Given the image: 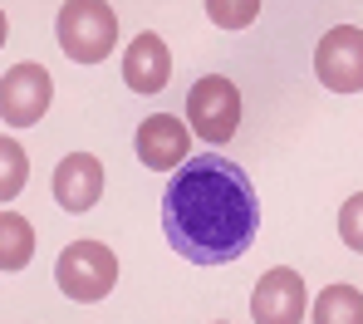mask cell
I'll list each match as a JSON object with an SVG mask.
<instances>
[{
    "instance_id": "6da1fadb",
    "label": "cell",
    "mask_w": 363,
    "mask_h": 324,
    "mask_svg": "<svg viewBox=\"0 0 363 324\" xmlns=\"http://www.w3.org/2000/svg\"><path fill=\"white\" fill-rule=\"evenodd\" d=\"M162 231L172 251L191 265L241 260L260 231V201L245 167H236L221 152L186 157L162 196Z\"/></svg>"
},
{
    "instance_id": "7a4b0ae2",
    "label": "cell",
    "mask_w": 363,
    "mask_h": 324,
    "mask_svg": "<svg viewBox=\"0 0 363 324\" xmlns=\"http://www.w3.org/2000/svg\"><path fill=\"white\" fill-rule=\"evenodd\" d=\"M55 30H60V50L74 65H99L118 45V15L104 0H64Z\"/></svg>"
},
{
    "instance_id": "3957f363",
    "label": "cell",
    "mask_w": 363,
    "mask_h": 324,
    "mask_svg": "<svg viewBox=\"0 0 363 324\" xmlns=\"http://www.w3.org/2000/svg\"><path fill=\"white\" fill-rule=\"evenodd\" d=\"M55 280H60V290L69 300L94 305V300H104V295L113 290V280H118V256H113L104 241H74V246H64L60 260H55Z\"/></svg>"
},
{
    "instance_id": "277c9868",
    "label": "cell",
    "mask_w": 363,
    "mask_h": 324,
    "mask_svg": "<svg viewBox=\"0 0 363 324\" xmlns=\"http://www.w3.org/2000/svg\"><path fill=\"white\" fill-rule=\"evenodd\" d=\"M186 123H191L196 138H206L211 147L231 143L236 128H241V94H236V84L221 79V74L196 79L191 94H186Z\"/></svg>"
},
{
    "instance_id": "5b68a950",
    "label": "cell",
    "mask_w": 363,
    "mask_h": 324,
    "mask_svg": "<svg viewBox=\"0 0 363 324\" xmlns=\"http://www.w3.org/2000/svg\"><path fill=\"white\" fill-rule=\"evenodd\" d=\"M314 74L334 94H359L363 89V30L334 25L314 50Z\"/></svg>"
},
{
    "instance_id": "8992f818",
    "label": "cell",
    "mask_w": 363,
    "mask_h": 324,
    "mask_svg": "<svg viewBox=\"0 0 363 324\" xmlns=\"http://www.w3.org/2000/svg\"><path fill=\"white\" fill-rule=\"evenodd\" d=\"M50 94H55V84H50V74L40 65H10L5 84H0V118H5V128L40 123L45 108H50Z\"/></svg>"
},
{
    "instance_id": "52a82bcc",
    "label": "cell",
    "mask_w": 363,
    "mask_h": 324,
    "mask_svg": "<svg viewBox=\"0 0 363 324\" xmlns=\"http://www.w3.org/2000/svg\"><path fill=\"white\" fill-rule=\"evenodd\" d=\"M304 315H309V295H304L300 270H290V265L265 270L255 295H250V320L255 324H295Z\"/></svg>"
},
{
    "instance_id": "ba28073f",
    "label": "cell",
    "mask_w": 363,
    "mask_h": 324,
    "mask_svg": "<svg viewBox=\"0 0 363 324\" xmlns=\"http://www.w3.org/2000/svg\"><path fill=\"white\" fill-rule=\"evenodd\" d=\"M133 147H138L143 167H152V172H172V167L186 162V152H191V128L177 123L172 113H152V118L138 123Z\"/></svg>"
},
{
    "instance_id": "9c48e42d",
    "label": "cell",
    "mask_w": 363,
    "mask_h": 324,
    "mask_svg": "<svg viewBox=\"0 0 363 324\" xmlns=\"http://www.w3.org/2000/svg\"><path fill=\"white\" fill-rule=\"evenodd\" d=\"M104 196V162L94 152H69L55 167V201L64 211H89Z\"/></svg>"
},
{
    "instance_id": "30bf717a",
    "label": "cell",
    "mask_w": 363,
    "mask_h": 324,
    "mask_svg": "<svg viewBox=\"0 0 363 324\" xmlns=\"http://www.w3.org/2000/svg\"><path fill=\"white\" fill-rule=\"evenodd\" d=\"M172 74V55H167V40L162 35H138L123 55V79L133 94H157Z\"/></svg>"
},
{
    "instance_id": "8fae6325",
    "label": "cell",
    "mask_w": 363,
    "mask_h": 324,
    "mask_svg": "<svg viewBox=\"0 0 363 324\" xmlns=\"http://www.w3.org/2000/svg\"><path fill=\"white\" fill-rule=\"evenodd\" d=\"M0 236H5V246H0V270H5V275L25 270L30 256H35V231H30V221L15 216V211H5V216H0Z\"/></svg>"
},
{
    "instance_id": "7c38bea8",
    "label": "cell",
    "mask_w": 363,
    "mask_h": 324,
    "mask_svg": "<svg viewBox=\"0 0 363 324\" xmlns=\"http://www.w3.org/2000/svg\"><path fill=\"white\" fill-rule=\"evenodd\" d=\"M309 315L319 324H363V295L354 285H329V290L309 305Z\"/></svg>"
},
{
    "instance_id": "4fadbf2b",
    "label": "cell",
    "mask_w": 363,
    "mask_h": 324,
    "mask_svg": "<svg viewBox=\"0 0 363 324\" xmlns=\"http://www.w3.org/2000/svg\"><path fill=\"white\" fill-rule=\"evenodd\" d=\"M206 15H211V25H221V30H245V25L260 15V0H206Z\"/></svg>"
},
{
    "instance_id": "5bb4252c",
    "label": "cell",
    "mask_w": 363,
    "mask_h": 324,
    "mask_svg": "<svg viewBox=\"0 0 363 324\" xmlns=\"http://www.w3.org/2000/svg\"><path fill=\"white\" fill-rule=\"evenodd\" d=\"M0 157H5V172H0V196H15L25 187V177H30V157H25V147L15 143V138H5L0 143Z\"/></svg>"
},
{
    "instance_id": "9a60e30c",
    "label": "cell",
    "mask_w": 363,
    "mask_h": 324,
    "mask_svg": "<svg viewBox=\"0 0 363 324\" xmlns=\"http://www.w3.org/2000/svg\"><path fill=\"white\" fill-rule=\"evenodd\" d=\"M339 236H344L349 251L363 256V192H354L344 206H339Z\"/></svg>"
}]
</instances>
